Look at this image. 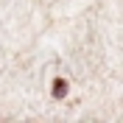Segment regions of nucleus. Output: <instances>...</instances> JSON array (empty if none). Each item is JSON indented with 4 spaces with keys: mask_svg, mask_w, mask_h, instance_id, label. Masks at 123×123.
<instances>
[{
    "mask_svg": "<svg viewBox=\"0 0 123 123\" xmlns=\"http://www.w3.org/2000/svg\"><path fill=\"white\" fill-rule=\"evenodd\" d=\"M50 95H53L56 101L67 98V78H56V81H53V87H50Z\"/></svg>",
    "mask_w": 123,
    "mask_h": 123,
    "instance_id": "nucleus-1",
    "label": "nucleus"
}]
</instances>
